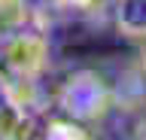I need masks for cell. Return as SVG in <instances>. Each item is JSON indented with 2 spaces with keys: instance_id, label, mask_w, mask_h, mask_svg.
<instances>
[{
  "instance_id": "obj_1",
  "label": "cell",
  "mask_w": 146,
  "mask_h": 140,
  "mask_svg": "<svg viewBox=\"0 0 146 140\" xmlns=\"http://www.w3.org/2000/svg\"><path fill=\"white\" fill-rule=\"evenodd\" d=\"M58 104L73 122H94L104 119L113 107V88L91 70H76L61 82Z\"/></svg>"
},
{
  "instance_id": "obj_2",
  "label": "cell",
  "mask_w": 146,
  "mask_h": 140,
  "mask_svg": "<svg viewBox=\"0 0 146 140\" xmlns=\"http://www.w3.org/2000/svg\"><path fill=\"white\" fill-rule=\"evenodd\" d=\"M49 61V40L43 31H18L3 40L0 73L3 79H36Z\"/></svg>"
},
{
  "instance_id": "obj_3",
  "label": "cell",
  "mask_w": 146,
  "mask_h": 140,
  "mask_svg": "<svg viewBox=\"0 0 146 140\" xmlns=\"http://www.w3.org/2000/svg\"><path fill=\"white\" fill-rule=\"evenodd\" d=\"M113 19L125 37L146 40V0H113Z\"/></svg>"
},
{
  "instance_id": "obj_4",
  "label": "cell",
  "mask_w": 146,
  "mask_h": 140,
  "mask_svg": "<svg viewBox=\"0 0 146 140\" xmlns=\"http://www.w3.org/2000/svg\"><path fill=\"white\" fill-rule=\"evenodd\" d=\"M31 19H34V9L27 0H0V40L25 31Z\"/></svg>"
},
{
  "instance_id": "obj_5",
  "label": "cell",
  "mask_w": 146,
  "mask_h": 140,
  "mask_svg": "<svg viewBox=\"0 0 146 140\" xmlns=\"http://www.w3.org/2000/svg\"><path fill=\"white\" fill-rule=\"evenodd\" d=\"M143 73H146V52H143Z\"/></svg>"
},
{
  "instance_id": "obj_6",
  "label": "cell",
  "mask_w": 146,
  "mask_h": 140,
  "mask_svg": "<svg viewBox=\"0 0 146 140\" xmlns=\"http://www.w3.org/2000/svg\"><path fill=\"white\" fill-rule=\"evenodd\" d=\"M0 79H3V73H0Z\"/></svg>"
}]
</instances>
